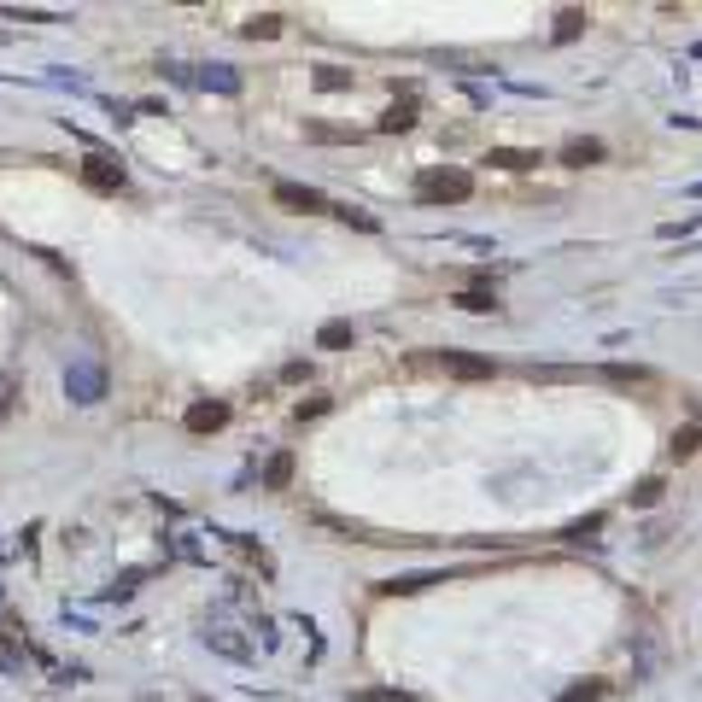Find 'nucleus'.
<instances>
[{"label": "nucleus", "mask_w": 702, "mask_h": 702, "mask_svg": "<svg viewBox=\"0 0 702 702\" xmlns=\"http://www.w3.org/2000/svg\"><path fill=\"white\" fill-rule=\"evenodd\" d=\"M416 193L434 200V205H463L468 193H474V176H468V170H427V176L416 182Z\"/></svg>", "instance_id": "f257e3e1"}, {"label": "nucleus", "mask_w": 702, "mask_h": 702, "mask_svg": "<svg viewBox=\"0 0 702 702\" xmlns=\"http://www.w3.org/2000/svg\"><path fill=\"white\" fill-rule=\"evenodd\" d=\"M188 434H217V427L229 422V404H217V398H200V404H188Z\"/></svg>", "instance_id": "f03ea898"}, {"label": "nucleus", "mask_w": 702, "mask_h": 702, "mask_svg": "<svg viewBox=\"0 0 702 702\" xmlns=\"http://www.w3.org/2000/svg\"><path fill=\"white\" fill-rule=\"evenodd\" d=\"M439 363H445L457 380H486V375H498V363H491V357H468V351H439Z\"/></svg>", "instance_id": "7ed1b4c3"}, {"label": "nucleus", "mask_w": 702, "mask_h": 702, "mask_svg": "<svg viewBox=\"0 0 702 702\" xmlns=\"http://www.w3.org/2000/svg\"><path fill=\"white\" fill-rule=\"evenodd\" d=\"M276 200L287 205V211H334L316 188H299V182H276Z\"/></svg>", "instance_id": "20e7f679"}, {"label": "nucleus", "mask_w": 702, "mask_h": 702, "mask_svg": "<svg viewBox=\"0 0 702 702\" xmlns=\"http://www.w3.org/2000/svg\"><path fill=\"white\" fill-rule=\"evenodd\" d=\"M82 182H89L94 193H117L123 188V164H112V158H89V164H82Z\"/></svg>", "instance_id": "39448f33"}, {"label": "nucleus", "mask_w": 702, "mask_h": 702, "mask_svg": "<svg viewBox=\"0 0 702 702\" xmlns=\"http://www.w3.org/2000/svg\"><path fill=\"white\" fill-rule=\"evenodd\" d=\"M65 387H70V398H77V404H94L106 380H100V369H70V380H65Z\"/></svg>", "instance_id": "423d86ee"}, {"label": "nucleus", "mask_w": 702, "mask_h": 702, "mask_svg": "<svg viewBox=\"0 0 702 702\" xmlns=\"http://www.w3.org/2000/svg\"><path fill=\"white\" fill-rule=\"evenodd\" d=\"M264 486L269 491H287L293 486V451H276V457L264 463Z\"/></svg>", "instance_id": "0eeeda50"}, {"label": "nucleus", "mask_w": 702, "mask_h": 702, "mask_svg": "<svg viewBox=\"0 0 702 702\" xmlns=\"http://www.w3.org/2000/svg\"><path fill=\"white\" fill-rule=\"evenodd\" d=\"M486 164H498V170H533V164H538V153H521V146H491Z\"/></svg>", "instance_id": "6e6552de"}, {"label": "nucleus", "mask_w": 702, "mask_h": 702, "mask_svg": "<svg viewBox=\"0 0 702 702\" xmlns=\"http://www.w3.org/2000/svg\"><path fill=\"white\" fill-rule=\"evenodd\" d=\"M603 380H614V387H650L656 375L638 369V363H609V369H603Z\"/></svg>", "instance_id": "1a4fd4ad"}, {"label": "nucleus", "mask_w": 702, "mask_h": 702, "mask_svg": "<svg viewBox=\"0 0 702 702\" xmlns=\"http://www.w3.org/2000/svg\"><path fill=\"white\" fill-rule=\"evenodd\" d=\"M597 158H603V141H591V135L562 146V164H597Z\"/></svg>", "instance_id": "9d476101"}, {"label": "nucleus", "mask_w": 702, "mask_h": 702, "mask_svg": "<svg viewBox=\"0 0 702 702\" xmlns=\"http://www.w3.org/2000/svg\"><path fill=\"white\" fill-rule=\"evenodd\" d=\"M410 123H416V100H398L380 112V129H410Z\"/></svg>", "instance_id": "9b49d317"}, {"label": "nucleus", "mask_w": 702, "mask_h": 702, "mask_svg": "<svg viewBox=\"0 0 702 702\" xmlns=\"http://www.w3.org/2000/svg\"><path fill=\"white\" fill-rule=\"evenodd\" d=\"M316 346H323V351H340V346H351V323H323Z\"/></svg>", "instance_id": "f8f14e48"}, {"label": "nucleus", "mask_w": 702, "mask_h": 702, "mask_svg": "<svg viewBox=\"0 0 702 702\" xmlns=\"http://www.w3.org/2000/svg\"><path fill=\"white\" fill-rule=\"evenodd\" d=\"M457 304H463V311H474V316H486L491 304H498V293H486V287H468V293H457Z\"/></svg>", "instance_id": "ddd939ff"}, {"label": "nucleus", "mask_w": 702, "mask_h": 702, "mask_svg": "<svg viewBox=\"0 0 702 702\" xmlns=\"http://www.w3.org/2000/svg\"><path fill=\"white\" fill-rule=\"evenodd\" d=\"M603 691H609V685H603V679H585V685H568V691H562L557 702H597Z\"/></svg>", "instance_id": "4468645a"}, {"label": "nucleus", "mask_w": 702, "mask_h": 702, "mask_svg": "<svg viewBox=\"0 0 702 702\" xmlns=\"http://www.w3.org/2000/svg\"><path fill=\"white\" fill-rule=\"evenodd\" d=\"M697 445H702V427H679V434H673V445H668V451H673V457H691Z\"/></svg>", "instance_id": "2eb2a0df"}, {"label": "nucleus", "mask_w": 702, "mask_h": 702, "mask_svg": "<svg viewBox=\"0 0 702 702\" xmlns=\"http://www.w3.org/2000/svg\"><path fill=\"white\" fill-rule=\"evenodd\" d=\"M580 30H585V12H562L557 18V42H574Z\"/></svg>", "instance_id": "dca6fc26"}, {"label": "nucleus", "mask_w": 702, "mask_h": 702, "mask_svg": "<svg viewBox=\"0 0 702 702\" xmlns=\"http://www.w3.org/2000/svg\"><path fill=\"white\" fill-rule=\"evenodd\" d=\"M200 82H205V89H223V94H234V89H240V77H229L223 65H211V70H205Z\"/></svg>", "instance_id": "f3484780"}, {"label": "nucleus", "mask_w": 702, "mask_h": 702, "mask_svg": "<svg viewBox=\"0 0 702 702\" xmlns=\"http://www.w3.org/2000/svg\"><path fill=\"white\" fill-rule=\"evenodd\" d=\"M246 35H252V42L264 35V42H269V35H281V18H276V12H264V18H252V23H246Z\"/></svg>", "instance_id": "a211bd4d"}, {"label": "nucleus", "mask_w": 702, "mask_h": 702, "mask_svg": "<svg viewBox=\"0 0 702 702\" xmlns=\"http://www.w3.org/2000/svg\"><path fill=\"white\" fill-rule=\"evenodd\" d=\"M661 491H668L661 480H644V486L632 491V503H638V510H650V503H661Z\"/></svg>", "instance_id": "6ab92c4d"}, {"label": "nucleus", "mask_w": 702, "mask_h": 702, "mask_svg": "<svg viewBox=\"0 0 702 702\" xmlns=\"http://www.w3.org/2000/svg\"><path fill=\"white\" fill-rule=\"evenodd\" d=\"M346 70H334V65H323V70H316V89H346Z\"/></svg>", "instance_id": "aec40b11"}, {"label": "nucleus", "mask_w": 702, "mask_h": 702, "mask_svg": "<svg viewBox=\"0 0 702 702\" xmlns=\"http://www.w3.org/2000/svg\"><path fill=\"white\" fill-rule=\"evenodd\" d=\"M363 702H416L410 691H363Z\"/></svg>", "instance_id": "412c9836"}, {"label": "nucleus", "mask_w": 702, "mask_h": 702, "mask_svg": "<svg viewBox=\"0 0 702 702\" xmlns=\"http://www.w3.org/2000/svg\"><path fill=\"white\" fill-rule=\"evenodd\" d=\"M323 410H328V398H311V404H299L293 416H299V422H311V416H323Z\"/></svg>", "instance_id": "4be33fe9"}, {"label": "nucleus", "mask_w": 702, "mask_h": 702, "mask_svg": "<svg viewBox=\"0 0 702 702\" xmlns=\"http://www.w3.org/2000/svg\"><path fill=\"white\" fill-rule=\"evenodd\" d=\"M146 702H153V697H146Z\"/></svg>", "instance_id": "5701e85b"}]
</instances>
